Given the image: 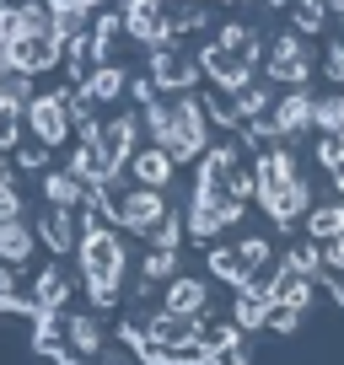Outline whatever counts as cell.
Returning a JSON list of instances; mask_svg holds the SVG:
<instances>
[{"instance_id": "ac0fdd59", "label": "cell", "mask_w": 344, "mask_h": 365, "mask_svg": "<svg viewBox=\"0 0 344 365\" xmlns=\"http://www.w3.org/2000/svg\"><path fill=\"white\" fill-rule=\"evenodd\" d=\"M312 129H323V135H344V91L312 103Z\"/></svg>"}, {"instance_id": "484cf974", "label": "cell", "mask_w": 344, "mask_h": 365, "mask_svg": "<svg viewBox=\"0 0 344 365\" xmlns=\"http://www.w3.org/2000/svg\"><path fill=\"white\" fill-rule=\"evenodd\" d=\"M16 215H22V194L11 188V172L0 161V220H16Z\"/></svg>"}, {"instance_id": "e0dca14e", "label": "cell", "mask_w": 344, "mask_h": 365, "mask_svg": "<svg viewBox=\"0 0 344 365\" xmlns=\"http://www.w3.org/2000/svg\"><path fill=\"white\" fill-rule=\"evenodd\" d=\"M199 307H205V285L199 279H178L167 290V312H178V317H199Z\"/></svg>"}, {"instance_id": "f546056e", "label": "cell", "mask_w": 344, "mask_h": 365, "mask_svg": "<svg viewBox=\"0 0 344 365\" xmlns=\"http://www.w3.org/2000/svg\"><path fill=\"white\" fill-rule=\"evenodd\" d=\"M339 156H344V135H323L318 140V161H323V167H333Z\"/></svg>"}, {"instance_id": "8992f818", "label": "cell", "mask_w": 344, "mask_h": 365, "mask_svg": "<svg viewBox=\"0 0 344 365\" xmlns=\"http://www.w3.org/2000/svg\"><path fill=\"white\" fill-rule=\"evenodd\" d=\"M124 33L140 38V43H167L172 38V22H167V0H129L124 11Z\"/></svg>"}, {"instance_id": "ffe728a7", "label": "cell", "mask_w": 344, "mask_h": 365, "mask_svg": "<svg viewBox=\"0 0 344 365\" xmlns=\"http://www.w3.org/2000/svg\"><path fill=\"white\" fill-rule=\"evenodd\" d=\"M307 231H312L318 242L344 237V205H323V210H312V215H307Z\"/></svg>"}, {"instance_id": "6da1fadb", "label": "cell", "mask_w": 344, "mask_h": 365, "mask_svg": "<svg viewBox=\"0 0 344 365\" xmlns=\"http://www.w3.org/2000/svg\"><path fill=\"white\" fill-rule=\"evenodd\" d=\"M146 129H151V145H161L172 161H194L205 156L210 145V118L194 97H178V103H161L151 97L146 103Z\"/></svg>"}, {"instance_id": "2e32d148", "label": "cell", "mask_w": 344, "mask_h": 365, "mask_svg": "<svg viewBox=\"0 0 344 365\" xmlns=\"http://www.w3.org/2000/svg\"><path fill=\"white\" fill-rule=\"evenodd\" d=\"M44 242H49L54 252H70V247H76V215L54 205V210L44 215Z\"/></svg>"}, {"instance_id": "83f0119b", "label": "cell", "mask_w": 344, "mask_h": 365, "mask_svg": "<svg viewBox=\"0 0 344 365\" xmlns=\"http://www.w3.org/2000/svg\"><path fill=\"white\" fill-rule=\"evenodd\" d=\"M172 252H178V247H156V252H146V279H167V274H172Z\"/></svg>"}, {"instance_id": "f1b7e54d", "label": "cell", "mask_w": 344, "mask_h": 365, "mask_svg": "<svg viewBox=\"0 0 344 365\" xmlns=\"http://www.w3.org/2000/svg\"><path fill=\"white\" fill-rule=\"evenodd\" d=\"M296 27H301V33H318V27H323V6H318V0H301V6H296Z\"/></svg>"}, {"instance_id": "7c38bea8", "label": "cell", "mask_w": 344, "mask_h": 365, "mask_svg": "<svg viewBox=\"0 0 344 365\" xmlns=\"http://www.w3.org/2000/svg\"><path fill=\"white\" fill-rule=\"evenodd\" d=\"M194 59H183L178 48H167L161 43L156 54H151V81H156V91H183V86H194Z\"/></svg>"}, {"instance_id": "ba28073f", "label": "cell", "mask_w": 344, "mask_h": 365, "mask_svg": "<svg viewBox=\"0 0 344 365\" xmlns=\"http://www.w3.org/2000/svg\"><path fill=\"white\" fill-rule=\"evenodd\" d=\"M135 135H140V118L135 113H118L108 129L97 124V150L108 156V167H113V172L129 167V156H135Z\"/></svg>"}, {"instance_id": "7a4b0ae2", "label": "cell", "mask_w": 344, "mask_h": 365, "mask_svg": "<svg viewBox=\"0 0 344 365\" xmlns=\"http://www.w3.org/2000/svg\"><path fill=\"white\" fill-rule=\"evenodd\" d=\"M253 188L264 199L269 220H280V226L307 215V182H301L290 150H264V156H258V172H253Z\"/></svg>"}, {"instance_id": "d590c367", "label": "cell", "mask_w": 344, "mask_h": 365, "mask_svg": "<svg viewBox=\"0 0 344 365\" xmlns=\"http://www.w3.org/2000/svg\"><path fill=\"white\" fill-rule=\"evenodd\" d=\"M328 11H339V16H344V0H328Z\"/></svg>"}, {"instance_id": "3957f363", "label": "cell", "mask_w": 344, "mask_h": 365, "mask_svg": "<svg viewBox=\"0 0 344 365\" xmlns=\"http://www.w3.org/2000/svg\"><path fill=\"white\" fill-rule=\"evenodd\" d=\"M81 269H86L92 301H113L118 279H124V242H118L108 226H92L81 237Z\"/></svg>"}, {"instance_id": "e575fe53", "label": "cell", "mask_w": 344, "mask_h": 365, "mask_svg": "<svg viewBox=\"0 0 344 365\" xmlns=\"http://www.w3.org/2000/svg\"><path fill=\"white\" fill-rule=\"evenodd\" d=\"M328 172H333V182H339V188H344V156H339V161H333V167H328Z\"/></svg>"}, {"instance_id": "4dcf8cb0", "label": "cell", "mask_w": 344, "mask_h": 365, "mask_svg": "<svg viewBox=\"0 0 344 365\" xmlns=\"http://www.w3.org/2000/svg\"><path fill=\"white\" fill-rule=\"evenodd\" d=\"M237 252H242V263H248V269H258V263L269 258V242H258V237H253V242H242Z\"/></svg>"}, {"instance_id": "5b68a950", "label": "cell", "mask_w": 344, "mask_h": 365, "mask_svg": "<svg viewBox=\"0 0 344 365\" xmlns=\"http://www.w3.org/2000/svg\"><path fill=\"white\" fill-rule=\"evenodd\" d=\"M237 220H242V199L210 194V188L194 194V210H188V231H194V237H216V231L237 226Z\"/></svg>"}, {"instance_id": "44dd1931", "label": "cell", "mask_w": 344, "mask_h": 365, "mask_svg": "<svg viewBox=\"0 0 344 365\" xmlns=\"http://www.w3.org/2000/svg\"><path fill=\"white\" fill-rule=\"evenodd\" d=\"M269 312H275L269 290H248V296H242V307H237V322H242V328H264Z\"/></svg>"}, {"instance_id": "9c48e42d", "label": "cell", "mask_w": 344, "mask_h": 365, "mask_svg": "<svg viewBox=\"0 0 344 365\" xmlns=\"http://www.w3.org/2000/svg\"><path fill=\"white\" fill-rule=\"evenodd\" d=\"M312 103H318V97H307L301 86H290V97H280V103H275V113H269L275 135H280V140L307 135V129H312Z\"/></svg>"}, {"instance_id": "4316f807", "label": "cell", "mask_w": 344, "mask_h": 365, "mask_svg": "<svg viewBox=\"0 0 344 365\" xmlns=\"http://www.w3.org/2000/svg\"><path fill=\"white\" fill-rule=\"evenodd\" d=\"M216 365H248V349H242V339H216Z\"/></svg>"}, {"instance_id": "4fadbf2b", "label": "cell", "mask_w": 344, "mask_h": 365, "mask_svg": "<svg viewBox=\"0 0 344 365\" xmlns=\"http://www.w3.org/2000/svg\"><path fill=\"white\" fill-rule=\"evenodd\" d=\"M172 167H178V161H172L161 145H146V150H135V156H129V172H135L140 188H167V182H172Z\"/></svg>"}, {"instance_id": "603a6c76", "label": "cell", "mask_w": 344, "mask_h": 365, "mask_svg": "<svg viewBox=\"0 0 344 365\" xmlns=\"http://www.w3.org/2000/svg\"><path fill=\"white\" fill-rule=\"evenodd\" d=\"M70 344H76L81 354H97L103 349V322L97 317H70Z\"/></svg>"}, {"instance_id": "7402d4cb", "label": "cell", "mask_w": 344, "mask_h": 365, "mask_svg": "<svg viewBox=\"0 0 344 365\" xmlns=\"http://www.w3.org/2000/svg\"><path fill=\"white\" fill-rule=\"evenodd\" d=\"M210 269L221 274V279H226V285H248V263H242V252L237 247H216V258H210Z\"/></svg>"}, {"instance_id": "cb8c5ba5", "label": "cell", "mask_w": 344, "mask_h": 365, "mask_svg": "<svg viewBox=\"0 0 344 365\" xmlns=\"http://www.w3.org/2000/svg\"><path fill=\"white\" fill-rule=\"evenodd\" d=\"M264 108H269V91L248 81V86L237 91V118H264Z\"/></svg>"}, {"instance_id": "1f68e13d", "label": "cell", "mask_w": 344, "mask_h": 365, "mask_svg": "<svg viewBox=\"0 0 344 365\" xmlns=\"http://www.w3.org/2000/svg\"><path fill=\"white\" fill-rule=\"evenodd\" d=\"M323 269H333V274H344V237H333L328 247H323Z\"/></svg>"}, {"instance_id": "9a60e30c", "label": "cell", "mask_w": 344, "mask_h": 365, "mask_svg": "<svg viewBox=\"0 0 344 365\" xmlns=\"http://www.w3.org/2000/svg\"><path fill=\"white\" fill-rule=\"evenodd\" d=\"M27 252H33V231L22 226V215L0 220V258L6 263H27Z\"/></svg>"}, {"instance_id": "8fae6325", "label": "cell", "mask_w": 344, "mask_h": 365, "mask_svg": "<svg viewBox=\"0 0 344 365\" xmlns=\"http://www.w3.org/2000/svg\"><path fill=\"white\" fill-rule=\"evenodd\" d=\"M269 76L285 81V86H301V81L312 76V59H307V48H301V38L285 33L275 48H269Z\"/></svg>"}, {"instance_id": "277c9868", "label": "cell", "mask_w": 344, "mask_h": 365, "mask_svg": "<svg viewBox=\"0 0 344 365\" xmlns=\"http://www.w3.org/2000/svg\"><path fill=\"white\" fill-rule=\"evenodd\" d=\"M27 124H33L38 145H65V135H70V97L65 91L33 97V103H27Z\"/></svg>"}, {"instance_id": "d4e9b609", "label": "cell", "mask_w": 344, "mask_h": 365, "mask_svg": "<svg viewBox=\"0 0 344 365\" xmlns=\"http://www.w3.org/2000/svg\"><path fill=\"white\" fill-rule=\"evenodd\" d=\"M59 301H65V274H59V269H49L44 274V279H38V307H59Z\"/></svg>"}, {"instance_id": "30bf717a", "label": "cell", "mask_w": 344, "mask_h": 365, "mask_svg": "<svg viewBox=\"0 0 344 365\" xmlns=\"http://www.w3.org/2000/svg\"><path fill=\"white\" fill-rule=\"evenodd\" d=\"M199 65H205L226 91H242V86H248V76H253V59H242L237 48H226V43H210L205 54H199Z\"/></svg>"}, {"instance_id": "d6986e66", "label": "cell", "mask_w": 344, "mask_h": 365, "mask_svg": "<svg viewBox=\"0 0 344 365\" xmlns=\"http://www.w3.org/2000/svg\"><path fill=\"white\" fill-rule=\"evenodd\" d=\"M118 91H124V70H118V65H103L92 81H86V91H81V97H86V103H113Z\"/></svg>"}, {"instance_id": "5bb4252c", "label": "cell", "mask_w": 344, "mask_h": 365, "mask_svg": "<svg viewBox=\"0 0 344 365\" xmlns=\"http://www.w3.org/2000/svg\"><path fill=\"white\" fill-rule=\"evenodd\" d=\"M44 194H49V205L76 210L81 199H86V182H81L76 172H49V178H44Z\"/></svg>"}, {"instance_id": "52a82bcc", "label": "cell", "mask_w": 344, "mask_h": 365, "mask_svg": "<svg viewBox=\"0 0 344 365\" xmlns=\"http://www.w3.org/2000/svg\"><path fill=\"white\" fill-rule=\"evenodd\" d=\"M161 215H167L161 188H135V194H124V205H118V226L140 231V237H151V231L161 226Z\"/></svg>"}, {"instance_id": "836d02e7", "label": "cell", "mask_w": 344, "mask_h": 365, "mask_svg": "<svg viewBox=\"0 0 344 365\" xmlns=\"http://www.w3.org/2000/svg\"><path fill=\"white\" fill-rule=\"evenodd\" d=\"M44 150H49V145H27V150H22V167H44Z\"/></svg>"}, {"instance_id": "d6a6232c", "label": "cell", "mask_w": 344, "mask_h": 365, "mask_svg": "<svg viewBox=\"0 0 344 365\" xmlns=\"http://www.w3.org/2000/svg\"><path fill=\"white\" fill-rule=\"evenodd\" d=\"M323 70H328V81H339V86H344V43H333V48H328Z\"/></svg>"}]
</instances>
